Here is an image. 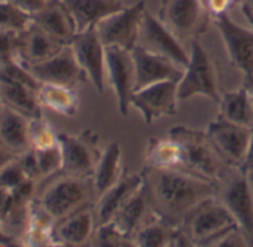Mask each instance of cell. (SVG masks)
I'll return each mask as SVG.
<instances>
[{"mask_svg":"<svg viewBox=\"0 0 253 247\" xmlns=\"http://www.w3.org/2000/svg\"><path fill=\"white\" fill-rule=\"evenodd\" d=\"M32 21L64 45H70L78 33L76 23L63 0H48L41 11L32 15Z\"/></svg>","mask_w":253,"mask_h":247,"instance_id":"cell-22","label":"cell"},{"mask_svg":"<svg viewBox=\"0 0 253 247\" xmlns=\"http://www.w3.org/2000/svg\"><path fill=\"white\" fill-rule=\"evenodd\" d=\"M70 46L79 66L85 70L88 81L92 83L98 94L104 92V76H106V55L104 45L100 41L97 27L91 26L84 32H78Z\"/></svg>","mask_w":253,"mask_h":247,"instance_id":"cell-13","label":"cell"},{"mask_svg":"<svg viewBox=\"0 0 253 247\" xmlns=\"http://www.w3.org/2000/svg\"><path fill=\"white\" fill-rule=\"evenodd\" d=\"M39 204L57 222L73 211L95 203L97 192L92 177L58 171L41 191Z\"/></svg>","mask_w":253,"mask_h":247,"instance_id":"cell-2","label":"cell"},{"mask_svg":"<svg viewBox=\"0 0 253 247\" xmlns=\"http://www.w3.org/2000/svg\"><path fill=\"white\" fill-rule=\"evenodd\" d=\"M32 23V15L21 11L8 0L0 2V29L23 32Z\"/></svg>","mask_w":253,"mask_h":247,"instance_id":"cell-34","label":"cell"},{"mask_svg":"<svg viewBox=\"0 0 253 247\" xmlns=\"http://www.w3.org/2000/svg\"><path fill=\"white\" fill-rule=\"evenodd\" d=\"M219 118L253 128V104L244 85L220 97Z\"/></svg>","mask_w":253,"mask_h":247,"instance_id":"cell-26","label":"cell"},{"mask_svg":"<svg viewBox=\"0 0 253 247\" xmlns=\"http://www.w3.org/2000/svg\"><path fill=\"white\" fill-rule=\"evenodd\" d=\"M91 246H101V247H131L134 241L128 237L122 235L112 222L97 225L94 234L91 237Z\"/></svg>","mask_w":253,"mask_h":247,"instance_id":"cell-33","label":"cell"},{"mask_svg":"<svg viewBox=\"0 0 253 247\" xmlns=\"http://www.w3.org/2000/svg\"><path fill=\"white\" fill-rule=\"evenodd\" d=\"M234 2L235 0H206V6L211 17H216L220 14H226Z\"/></svg>","mask_w":253,"mask_h":247,"instance_id":"cell-40","label":"cell"},{"mask_svg":"<svg viewBox=\"0 0 253 247\" xmlns=\"http://www.w3.org/2000/svg\"><path fill=\"white\" fill-rule=\"evenodd\" d=\"M137 45L154 54L170 58L182 69H185L189 63V55L179 43L177 38L158 20V17L155 18L148 11H145L140 23Z\"/></svg>","mask_w":253,"mask_h":247,"instance_id":"cell-15","label":"cell"},{"mask_svg":"<svg viewBox=\"0 0 253 247\" xmlns=\"http://www.w3.org/2000/svg\"><path fill=\"white\" fill-rule=\"evenodd\" d=\"M243 171L249 173L253 170V128H252V137H250V143H249V149H247V155L244 160V164L241 167Z\"/></svg>","mask_w":253,"mask_h":247,"instance_id":"cell-42","label":"cell"},{"mask_svg":"<svg viewBox=\"0 0 253 247\" xmlns=\"http://www.w3.org/2000/svg\"><path fill=\"white\" fill-rule=\"evenodd\" d=\"M3 107H5V106H3V103H2V100H0V113H2V110H3Z\"/></svg>","mask_w":253,"mask_h":247,"instance_id":"cell-47","label":"cell"},{"mask_svg":"<svg viewBox=\"0 0 253 247\" xmlns=\"http://www.w3.org/2000/svg\"><path fill=\"white\" fill-rule=\"evenodd\" d=\"M20 158V163H21V167L26 173V176L35 182H39L42 180V174H41V170H39V164H38V158H36V152L35 149H29L27 152H24L23 155L18 157Z\"/></svg>","mask_w":253,"mask_h":247,"instance_id":"cell-38","label":"cell"},{"mask_svg":"<svg viewBox=\"0 0 253 247\" xmlns=\"http://www.w3.org/2000/svg\"><path fill=\"white\" fill-rule=\"evenodd\" d=\"M206 133L220 158L229 167H243L252 137V128L217 116L210 122Z\"/></svg>","mask_w":253,"mask_h":247,"instance_id":"cell-10","label":"cell"},{"mask_svg":"<svg viewBox=\"0 0 253 247\" xmlns=\"http://www.w3.org/2000/svg\"><path fill=\"white\" fill-rule=\"evenodd\" d=\"M203 2H204V3H206V0H203Z\"/></svg>","mask_w":253,"mask_h":247,"instance_id":"cell-48","label":"cell"},{"mask_svg":"<svg viewBox=\"0 0 253 247\" xmlns=\"http://www.w3.org/2000/svg\"><path fill=\"white\" fill-rule=\"evenodd\" d=\"M249 177H250V180H252V183H253V170L249 171Z\"/></svg>","mask_w":253,"mask_h":247,"instance_id":"cell-46","label":"cell"},{"mask_svg":"<svg viewBox=\"0 0 253 247\" xmlns=\"http://www.w3.org/2000/svg\"><path fill=\"white\" fill-rule=\"evenodd\" d=\"M18 32L0 29V67L18 61Z\"/></svg>","mask_w":253,"mask_h":247,"instance_id":"cell-37","label":"cell"},{"mask_svg":"<svg viewBox=\"0 0 253 247\" xmlns=\"http://www.w3.org/2000/svg\"><path fill=\"white\" fill-rule=\"evenodd\" d=\"M169 137L177 142L182 149L180 170L214 183L228 170L229 165L220 158L207 133L179 125L170 130Z\"/></svg>","mask_w":253,"mask_h":247,"instance_id":"cell-3","label":"cell"},{"mask_svg":"<svg viewBox=\"0 0 253 247\" xmlns=\"http://www.w3.org/2000/svg\"><path fill=\"white\" fill-rule=\"evenodd\" d=\"M55 220L46 213V210L39 204L36 198H33L29 210L27 228L23 232L24 246H55L52 238Z\"/></svg>","mask_w":253,"mask_h":247,"instance_id":"cell-27","label":"cell"},{"mask_svg":"<svg viewBox=\"0 0 253 247\" xmlns=\"http://www.w3.org/2000/svg\"><path fill=\"white\" fill-rule=\"evenodd\" d=\"M142 176L155 217L180 228L186 217L216 194V183L180 168L146 165Z\"/></svg>","mask_w":253,"mask_h":247,"instance_id":"cell-1","label":"cell"},{"mask_svg":"<svg viewBox=\"0 0 253 247\" xmlns=\"http://www.w3.org/2000/svg\"><path fill=\"white\" fill-rule=\"evenodd\" d=\"M39 170L42 174V179H48L54 176L55 173L61 171L63 165V157H61V149L60 145L46 148V149H35Z\"/></svg>","mask_w":253,"mask_h":247,"instance_id":"cell-35","label":"cell"},{"mask_svg":"<svg viewBox=\"0 0 253 247\" xmlns=\"http://www.w3.org/2000/svg\"><path fill=\"white\" fill-rule=\"evenodd\" d=\"M177 229L179 228L154 217L133 235V241L134 246L139 247H171Z\"/></svg>","mask_w":253,"mask_h":247,"instance_id":"cell-31","label":"cell"},{"mask_svg":"<svg viewBox=\"0 0 253 247\" xmlns=\"http://www.w3.org/2000/svg\"><path fill=\"white\" fill-rule=\"evenodd\" d=\"M29 121L24 115L3 107L0 113V146L17 157L32 149Z\"/></svg>","mask_w":253,"mask_h":247,"instance_id":"cell-24","label":"cell"},{"mask_svg":"<svg viewBox=\"0 0 253 247\" xmlns=\"http://www.w3.org/2000/svg\"><path fill=\"white\" fill-rule=\"evenodd\" d=\"M145 164L157 168H180L182 149L171 137L151 139L145 152Z\"/></svg>","mask_w":253,"mask_h":247,"instance_id":"cell-30","label":"cell"},{"mask_svg":"<svg viewBox=\"0 0 253 247\" xmlns=\"http://www.w3.org/2000/svg\"><path fill=\"white\" fill-rule=\"evenodd\" d=\"M58 145L63 157V173L92 177L95 165L101 157V152L97 148L98 136L94 131L85 130L79 134L60 133Z\"/></svg>","mask_w":253,"mask_h":247,"instance_id":"cell-8","label":"cell"},{"mask_svg":"<svg viewBox=\"0 0 253 247\" xmlns=\"http://www.w3.org/2000/svg\"><path fill=\"white\" fill-rule=\"evenodd\" d=\"M154 217L155 214L152 211L148 189L143 180L142 188L116 211L110 222L122 235L133 240V235Z\"/></svg>","mask_w":253,"mask_h":247,"instance_id":"cell-21","label":"cell"},{"mask_svg":"<svg viewBox=\"0 0 253 247\" xmlns=\"http://www.w3.org/2000/svg\"><path fill=\"white\" fill-rule=\"evenodd\" d=\"M243 85L246 86V89L249 91V95L252 98V104H253V76H244Z\"/></svg>","mask_w":253,"mask_h":247,"instance_id":"cell-45","label":"cell"},{"mask_svg":"<svg viewBox=\"0 0 253 247\" xmlns=\"http://www.w3.org/2000/svg\"><path fill=\"white\" fill-rule=\"evenodd\" d=\"M15 158H17V155L8 152L6 149H3L2 146H0V170H2L6 164H9V163H11L12 160H15Z\"/></svg>","mask_w":253,"mask_h":247,"instance_id":"cell-44","label":"cell"},{"mask_svg":"<svg viewBox=\"0 0 253 247\" xmlns=\"http://www.w3.org/2000/svg\"><path fill=\"white\" fill-rule=\"evenodd\" d=\"M214 198L229 210L253 246V183L249 173L238 167H228L216 182Z\"/></svg>","mask_w":253,"mask_h":247,"instance_id":"cell-4","label":"cell"},{"mask_svg":"<svg viewBox=\"0 0 253 247\" xmlns=\"http://www.w3.org/2000/svg\"><path fill=\"white\" fill-rule=\"evenodd\" d=\"M26 69L41 83H55L73 88L78 83L88 81V76L85 70L79 66L70 45L63 46V49L52 58L38 64H32Z\"/></svg>","mask_w":253,"mask_h":247,"instance_id":"cell-16","label":"cell"},{"mask_svg":"<svg viewBox=\"0 0 253 247\" xmlns=\"http://www.w3.org/2000/svg\"><path fill=\"white\" fill-rule=\"evenodd\" d=\"M121 146L118 142H112L101 154L92 174L97 198L101 194H104L109 188H112L121 179Z\"/></svg>","mask_w":253,"mask_h":247,"instance_id":"cell-28","label":"cell"},{"mask_svg":"<svg viewBox=\"0 0 253 247\" xmlns=\"http://www.w3.org/2000/svg\"><path fill=\"white\" fill-rule=\"evenodd\" d=\"M20 244L21 243L15 237H12V235H9L8 232L3 231L2 222H0V246H3V247H15V246H20Z\"/></svg>","mask_w":253,"mask_h":247,"instance_id":"cell-41","label":"cell"},{"mask_svg":"<svg viewBox=\"0 0 253 247\" xmlns=\"http://www.w3.org/2000/svg\"><path fill=\"white\" fill-rule=\"evenodd\" d=\"M142 185H143L142 173L126 174L124 171L121 179L97 198V203L94 206L97 225L109 223L116 214V211L142 188Z\"/></svg>","mask_w":253,"mask_h":247,"instance_id":"cell-20","label":"cell"},{"mask_svg":"<svg viewBox=\"0 0 253 247\" xmlns=\"http://www.w3.org/2000/svg\"><path fill=\"white\" fill-rule=\"evenodd\" d=\"M194 95H204L217 104L222 97L219 94L216 67L198 39H194L191 43L189 63L182 79L177 82L179 100H188Z\"/></svg>","mask_w":253,"mask_h":247,"instance_id":"cell-7","label":"cell"},{"mask_svg":"<svg viewBox=\"0 0 253 247\" xmlns=\"http://www.w3.org/2000/svg\"><path fill=\"white\" fill-rule=\"evenodd\" d=\"M131 55L134 61V73H136L134 91L143 89L149 85L164 81L179 82L185 73V69L173 63L170 58L163 57L160 54H154L140 45H136L131 49Z\"/></svg>","mask_w":253,"mask_h":247,"instance_id":"cell-17","label":"cell"},{"mask_svg":"<svg viewBox=\"0 0 253 247\" xmlns=\"http://www.w3.org/2000/svg\"><path fill=\"white\" fill-rule=\"evenodd\" d=\"M0 100L5 107H9L29 119L42 116L38 89L3 75H0Z\"/></svg>","mask_w":253,"mask_h":247,"instance_id":"cell-23","label":"cell"},{"mask_svg":"<svg viewBox=\"0 0 253 247\" xmlns=\"http://www.w3.org/2000/svg\"><path fill=\"white\" fill-rule=\"evenodd\" d=\"M180 228L192 246H216L223 235L240 226L229 210L213 197L200 204Z\"/></svg>","mask_w":253,"mask_h":247,"instance_id":"cell-5","label":"cell"},{"mask_svg":"<svg viewBox=\"0 0 253 247\" xmlns=\"http://www.w3.org/2000/svg\"><path fill=\"white\" fill-rule=\"evenodd\" d=\"M146 5L139 0L133 6L124 8L122 11L101 20L95 27L100 41L104 46H121L131 51L139 42V32Z\"/></svg>","mask_w":253,"mask_h":247,"instance_id":"cell-9","label":"cell"},{"mask_svg":"<svg viewBox=\"0 0 253 247\" xmlns=\"http://www.w3.org/2000/svg\"><path fill=\"white\" fill-rule=\"evenodd\" d=\"M8 2H11L12 5H15L21 11L33 15V14H36L38 11H41L46 5L48 0H8Z\"/></svg>","mask_w":253,"mask_h":247,"instance_id":"cell-39","label":"cell"},{"mask_svg":"<svg viewBox=\"0 0 253 247\" xmlns=\"http://www.w3.org/2000/svg\"><path fill=\"white\" fill-rule=\"evenodd\" d=\"M29 136L33 149H46L58 145V134H55L54 128L43 116L29 121Z\"/></svg>","mask_w":253,"mask_h":247,"instance_id":"cell-32","label":"cell"},{"mask_svg":"<svg viewBox=\"0 0 253 247\" xmlns=\"http://www.w3.org/2000/svg\"><path fill=\"white\" fill-rule=\"evenodd\" d=\"M38 97L42 106L64 115V116H75L79 109V95L78 92L64 85L55 83H41L38 89Z\"/></svg>","mask_w":253,"mask_h":247,"instance_id":"cell-29","label":"cell"},{"mask_svg":"<svg viewBox=\"0 0 253 247\" xmlns=\"http://www.w3.org/2000/svg\"><path fill=\"white\" fill-rule=\"evenodd\" d=\"M106 75L118 100V110L122 116L128 115L131 95L134 92L136 73L131 51L121 46H104Z\"/></svg>","mask_w":253,"mask_h":247,"instance_id":"cell-11","label":"cell"},{"mask_svg":"<svg viewBox=\"0 0 253 247\" xmlns=\"http://www.w3.org/2000/svg\"><path fill=\"white\" fill-rule=\"evenodd\" d=\"M241 11L250 23V26L253 27V0H241Z\"/></svg>","mask_w":253,"mask_h":247,"instance_id":"cell-43","label":"cell"},{"mask_svg":"<svg viewBox=\"0 0 253 247\" xmlns=\"http://www.w3.org/2000/svg\"><path fill=\"white\" fill-rule=\"evenodd\" d=\"M27 180H30V179L26 176L18 157L0 170V186H3V188L15 189V188L21 186L23 183H26Z\"/></svg>","mask_w":253,"mask_h":247,"instance_id":"cell-36","label":"cell"},{"mask_svg":"<svg viewBox=\"0 0 253 247\" xmlns=\"http://www.w3.org/2000/svg\"><path fill=\"white\" fill-rule=\"evenodd\" d=\"M63 46L66 45L32 21L23 32L18 33L17 58L24 67H29L52 58L63 49Z\"/></svg>","mask_w":253,"mask_h":247,"instance_id":"cell-18","label":"cell"},{"mask_svg":"<svg viewBox=\"0 0 253 247\" xmlns=\"http://www.w3.org/2000/svg\"><path fill=\"white\" fill-rule=\"evenodd\" d=\"M177 81H164L134 91L131 106L137 109L148 125L161 118L177 113Z\"/></svg>","mask_w":253,"mask_h":247,"instance_id":"cell-14","label":"cell"},{"mask_svg":"<svg viewBox=\"0 0 253 247\" xmlns=\"http://www.w3.org/2000/svg\"><path fill=\"white\" fill-rule=\"evenodd\" d=\"M213 21L222 36L231 64L244 76H253V30L238 26L228 12L213 17Z\"/></svg>","mask_w":253,"mask_h":247,"instance_id":"cell-12","label":"cell"},{"mask_svg":"<svg viewBox=\"0 0 253 247\" xmlns=\"http://www.w3.org/2000/svg\"><path fill=\"white\" fill-rule=\"evenodd\" d=\"M97 226L94 203L88 204L72 214L57 220L52 229L55 246H84L91 240Z\"/></svg>","mask_w":253,"mask_h":247,"instance_id":"cell-19","label":"cell"},{"mask_svg":"<svg viewBox=\"0 0 253 247\" xmlns=\"http://www.w3.org/2000/svg\"><path fill=\"white\" fill-rule=\"evenodd\" d=\"M211 14L203 0H161L158 20L177 39H198L209 27Z\"/></svg>","mask_w":253,"mask_h":247,"instance_id":"cell-6","label":"cell"},{"mask_svg":"<svg viewBox=\"0 0 253 247\" xmlns=\"http://www.w3.org/2000/svg\"><path fill=\"white\" fill-rule=\"evenodd\" d=\"M63 2L73 17L78 32L97 26L101 20L125 8L121 0H63Z\"/></svg>","mask_w":253,"mask_h":247,"instance_id":"cell-25","label":"cell"}]
</instances>
